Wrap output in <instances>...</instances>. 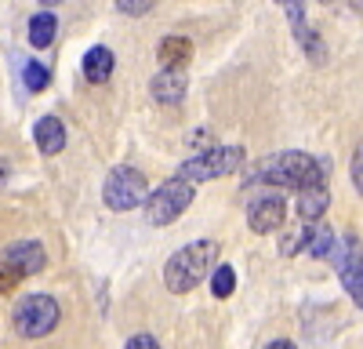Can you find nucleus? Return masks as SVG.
I'll list each match as a JSON object with an SVG mask.
<instances>
[{
  "instance_id": "nucleus-1",
  "label": "nucleus",
  "mask_w": 363,
  "mask_h": 349,
  "mask_svg": "<svg viewBox=\"0 0 363 349\" xmlns=\"http://www.w3.org/2000/svg\"><path fill=\"white\" fill-rule=\"evenodd\" d=\"M327 174H330V160H323V157L280 153V157L265 160L251 182L284 186V189H306V186H327Z\"/></svg>"
},
{
  "instance_id": "nucleus-2",
  "label": "nucleus",
  "mask_w": 363,
  "mask_h": 349,
  "mask_svg": "<svg viewBox=\"0 0 363 349\" xmlns=\"http://www.w3.org/2000/svg\"><path fill=\"white\" fill-rule=\"evenodd\" d=\"M215 258H218V240H193L186 248H178L167 258V266H164L167 291L171 295H186V291H193L200 280H207Z\"/></svg>"
},
{
  "instance_id": "nucleus-3",
  "label": "nucleus",
  "mask_w": 363,
  "mask_h": 349,
  "mask_svg": "<svg viewBox=\"0 0 363 349\" xmlns=\"http://www.w3.org/2000/svg\"><path fill=\"white\" fill-rule=\"evenodd\" d=\"M189 204H193V182L174 174V179H167L153 193H145L142 208H145V222L149 226H171L174 218H182V211H186Z\"/></svg>"
},
{
  "instance_id": "nucleus-4",
  "label": "nucleus",
  "mask_w": 363,
  "mask_h": 349,
  "mask_svg": "<svg viewBox=\"0 0 363 349\" xmlns=\"http://www.w3.org/2000/svg\"><path fill=\"white\" fill-rule=\"evenodd\" d=\"M44 266H48V255H44V248L37 240H15V244H8L4 255H0V295L15 291L18 280L37 277Z\"/></svg>"
},
{
  "instance_id": "nucleus-5",
  "label": "nucleus",
  "mask_w": 363,
  "mask_h": 349,
  "mask_svg": "<svg viewBox=\"0 0 363 349\" xmlns=\"http://www.w3.org/2000/svg\"><path fill=\"white\" fill-rule=\"evenodd\" d=\"M244 160H247V153L240 150V145H211L207 153L186 160L174 174H178V179H189V182L196 186V182H203V179H225V174H233V171L244 167Z\"/></svg>"
},
{
  "instance_id": "nucleus-6",
  "label": "nucleus",
  "mask_w": 363,
  "mask_h": 349,
  "mask_svg": "<svg viewBox=\"0 0 363 349\" xmlns=\"http://www.w3.org/2000/svg\"><path fill=\"white\" fill-rule=\"evenodd\" d=\"M58 316H62V309H58V302L51 295H26L15 306V313H11L15 331L22 338H44V335H51L58 328Z\"/></svg>"
},
{
  "instance_id": "nucleus-7",
  "label": "nucleus",
  "mask_w": 363,
  "mask_h": 349,
  "mask_svg": "<svg viewBox=\"0 0 363 349\" xmlns=\"http://www.w3.org/2000/svg\"><path fill=\"white\" fill-rule=\"evenodd\" d=\"M145 193H149V182H145V174L135 171V167H113L106 186H102V200H106L109 211H135V208H142Z\"/></svg>"
},
{
  "instance_id": "nucleus-8",
  "label": "nucleus",
  "mask_w": 363,
  "mask_h": 349,
  "mask_svg": "<svg viewBox=\"0 0 363 349\" xmlns=\"http://www.w3.org/2000/svg\"><path fill=\"white\" fill-rule=\"evenodd\" d=\"M327 258L335 262V270H338V277H342V284L349 291V299L363 309V244L356 237H342V240H335V248H330Z\"/></svg>"
},
{
  "instance_id": "nucleus-9",
  "label": "nucleus",
  "mask_w": 363,
  "mask_h": 349,
  "mask_svg": "<svg viewBox=\"0 0 363 349\" xmlns=\"http://www.w3.org/2000/svg\"><path fill=\"white\" fill-rule=\"evenodd\" d=\"M280 8L287 11V18H291V33H294V40L301 44V51H306L313 62L320 66L323 58H327V48H323V40H320V33L309 26V18H306V0H280Z\"/></svg>"
},
{
  "instance_id": "nucleus-10",
  "label": "nucleus",
  "mask_w": 363,
  "mask_h": 349,
  "mask_svg": "<svg viewBox=\"0 0 363 349\" xmlns=\"http://www.w3.org/2000/svg\"><path fill=\"white\" fill-rule=\"evenodd\" d=\"M287 218V204L280 193H262L247 204V226L255 233H277Z\"/></svg>"
},
{
  "instance_id": "nucleus-11",
  "label": "nucleus",
  "mask_w": 363,
  "mask_h": 349,
  "mask_svg": "<svg viewBox=\"0 0 363 349\" xmlns=\"http://www.w3.org/2000/svg\"><path fill=\"white\" fill-rule=\"evenodd\" d=\"M149 92H153L160 106H178L186 99V73H182V66H164L149 84Z\"/></svg>"
},
{
  "instance_id": "nucleus-12",
  "label": "nucleus",
  "mask_w": 363,
  "mask_h": 349,
  "mask_svg": "<svg viewBox=\"0 0 363 349\" xmlns=\"http://www.w3.org/2000/svg\"><path fill=\"white\" fill-rule=\"evenodd\" d=\"M33 138H37V150L44 157H55V153L66 150V124L58 121L55 113H48V116H40V121L33 124Z\"/></svg>"
},
{
  "instance_id": "nucleus-13",
  "label": "nucleus",
  "mask_w": 363,
  "mask_h": 349,
  "mask_svg": "<svg viewBox=\"0 0 363 349\" xmlns=\"http://www.w3.org/2000/svg\"><path fill=\"white\" fill-rule=\"evenodd\" d=\"M113 66H116V58H113V51L109 48H91L87 55H84V80L87 84H106L109 77H113Z\"/></svg>"
},
{
  "instance_id": "nucleus-14",
  "label": "nucleus",
  "mask_w": 363,
  "mask_h": 349,
  "mask_svg": "<svg viewBox=\"0 0 363 349\" xmlns=\"http://www.w3.org/2000/svg\"><path fill=\"white\" fill-rule=\"evenodd\" d=\"M327 186H306V189H298V218L301 222H320L327 215Z\"/></svg>"
},
{
  "instance_id": "nucleus-15",
  "label": "nucleus",
  "mask_w": 363,
  "mask_h": 349,
  "mask_svg": "<svg viewBox=\"0 0 363 349\" xmlns=\"http://www.w3.org/2000/svg\"><path fill=\"white\" fill-rule=\"evenodd\" d=\"M157 55H160V62L164 66H186L189 62V55H193V40L189 37H164L160 40V48H157Z\"/></svg>"
},
{
  "instance_id": "nucleus-16",
  "label": "nucleus",
  "mask_w": 363,
  "mask_h": 349,
  "mask_svg": "<svg viewBox=\"0 0 363 349\" xmlns=\"http://www.w3.org/2000/svg\"><path fill=\"white\" fill-rule=\"evenodd\" d=\"M55 33H58V18H55L51 11H40V15L29 18V44H33L37 51H40V48H51Z\"/></svg>"
},
{
  "instance_id": "nucleus-17",
  "label": "nucleus",
  "mask_w": 363,
  "mask_h": 349,
  "mask_svg": "<svg viewBox=\"0 0 363 349\" xmlns=\"http://www.w3.org/2000/svg\"><path fill=\"white\" fill-rule=\"evenodd\" d=\"M330 248H335V233H330V226L306 229V244H301V251H309L313 258H327Z\"/></svg>"
},
{
  "instance_id": "nucleus-18",
  "label": "nucleus",
  "mask_w": 363,
  "mask_h": 349,
  "mask_svg": "<svg viewBox=\"0 0 363 349\" xmlns=\"http://www.w3.org/2000/svg\"><path fill=\"white\" fill-rule=\"evenodd\" d=\"M207 277H211V295H215V299H229L233 295V287H236L233 266H218L215 273H207Z\"/></svg>"
},
{
  "instance_id": "nucleus-19",
  "label": "nucleus",
  "mask_w": 363,
  "mask_h": 349,
  "mask_svg": "<svg viewBox=\"0 0 363 349\" xmlns=\"http://www.w3.org/2000/svg\"><path fill=\"white\" fill-rule=\"evenodd\" d=\"M22 80H26L29 92H44V87L51 84V70H48V66H40V62H26Z\"/></svg>"
},
{
  "instance_id": "nucleus-20",
  "label": "nucleus",
  "mask_w": 363,
  "mask_h": 349,
  "mask_svg": "<svg viewBox=\"0 0 363 349\" xmlns=\"http://www.w3.org/2000/svg\"><path fill=\"white\" fill-rule=\"evenodd\" d=\"M153 4L157 0H116V8L124 15H135V18H142L145 11H153Z\"/></svg>"
},
{
  "instance_id": "nucleus-21",
  "label": "nucleus",
  "mask_w": 363,
  "mask_h": 349,
  "mask_svg": "<svg viewBox=\"0 0 363 349\" xmlns=\"http://www.w3.org/2000/svg\"><path fill=\"white\" fill-rule=\"evenodd\" d=\"M352 186L359 189V196H363V153H356L352 157Z\"/></svg>"
},
{
  "instance_id": "nucleus-22",
  "label": "nucleus",
  "mask_w": 363,
  "mask_h": 349,
  "mask_svg": "<svg viewBox=\"0 0 363 349\" xmlns=\"http://www.w3.org/2000/svg\"><path fill=\"white\" fill-rule=\"evenodd\" d=\"M128 345L131 349H157V338L153 335H135V338H128Z\"/></svg>"
},
{
  "instance_id": "nucleus-23",
  "label": "nucleus",
  "mask_w": 363,
  "mask_h": 349,
  "mask_svg": "<svg viewBox=\"0 0 363 349\" xmlns=\"http://www.w3.org/2000/svg\"><path fill=\"white\" fill-rule=\"evenodd\" d=\"M323 4H335V8H345V11L363 15V0H323Z\"/></svg>"
},
{
  "instance_id": "nucleus-24",
  "label": "nucleus",
  "mask_w": 363,
  "mask_h": 349,
  "mask_svg": "<svg viewBox=\"0 0 363 349\" xmlns=\"http://www.w3.org/2000/svg\"><path fill=\"white\" fill-rule=\"evenodd\" d=\"M40 4H48V8H51V4H58V0H40Z\"/></svg>"
},
{
  "instance_id": "nucleus-25",
  "label": "nucleus",
  "mask_w": 363,
  "mask_h": 349,
  "mask_svg": "<svg viewBox=\"0 0 363 349\" xmlns=\"http://www.w3.org/2000/svg\"><path fill=\"white\" fill-rule=\"evenodd\" d=\"M359 153H363V150H359Z\"/></svg>"
}]
</instances>
